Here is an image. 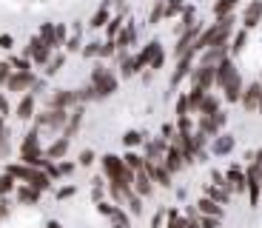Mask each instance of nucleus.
<instances>
[{
	"label": "nucleus",
	"instance_id": "nucleus-9",
	"mask_svg": "<svg viewBox=\"0 0 262 228\" xmlns=\"http://www.w3.org/2000/svg\"><path fill=\"white\" fill-rule=\"evenodd\" d=\"M34 103H37V97L26 91V94L20 97V103L14 106V117L17 120H32L34 117Z\"/></svg>",
	"mask_w": 262,
	"mask_h": 228
},
{
	"label": "nucleus",
	"instance_id": "nucleus-40",
	"mask_svg": "<svg viewBox=\"0 0 262 228\" xmlns=\"http://www.w3.org/2000/svg\"><path fill=\"white\" fill-rule=\"evenodd\" d=\"M63 43H66V26L57 23V26H54V49H60Z\"/></svg>",
	"mask_w": 262,
	"mask_h": 228
},
{
	"label": "nucleus",
	"instance_id": "nucleus-2",
	"mask_svg": "<svg viewBox=\"0 0 262 228\" xmlns=\"http://www.w3.org/2000/svg\"><path fill=\"white\" fill-rule=\"evenodd\" d=\"M89 83H92L94 91H97V100H100V97H108V94H114V91H117V77H114L112 69H105L103 63L94 66L92 80H89Z\"/></svg>",
	"mask_w": 262,
	"mask_h": 228
},
{
	"label": "nucleus",
	"instance_id": "nucleus-32",
	"mask_svg": "<svg viewBox=\"0 0 262 228\" xmlns=\"http://www.w3.org/2000/svg\"><path fill=\"white\" fill-rule=\"evenodd\" d=\"M63 63H66V54H54V57L46 63V74H49V77H52V74H57L60 69H63Z\"/></svg>",
	"mask_w": 262,
	"mask_h": 228
},
{
	"label": "nucleus",
	"instance_id": "nucleus-8",
	"mask_svg": "<svg viewBox=\"0 0 262 228\" xmlns=\"http://www.w3.org/2000/svg\"><path fill=\"white\" fill-rule=\"evenodd\" d=\"M211 86H214V66H200V69H194V89L208 91Z\"/></svg>",
	"mask_w": 262,
	"mask_h": 228
},
{
	"label": "nucleus",
	"instance_id": "nucleus-29",
	"mask_svg": "<svg viewBox=\"0 0 262 228\" xmlns=\"http://www.w3.org/2000/svg\"><path fill=\"white\" fill-rule=\"evenodd\" d=\"M49 60H52V49H49V46H40L37 52L32 54V63L34 66H46Z\"/></svg>",
	"mask_w": 262,
	"mask_h": 228
},
{
	"label": "nucleus",
	"instance_id": "nucleus-22",
	"mask_svg": "<svg viewBox=\"0 0 262 228\" xmlns=\"http://www.w3.org/2000/svg\"><path fill=\"white\" fill-rule=\"evenodd\" d=\"M225 185H228V189H236V191H243L245 189V177H243V169H231L228 171V180H225Z\"/></svg>",
	"mask_w": 262,
	"mask_h": 228
},
{
	"label": "nucleus",
	"instance_id": "nucleus-50",
	"mask_svg": "<svg viewBox=\"0 0 262 228\" xmlns=\"http://www.w3.org/2000/svg\"><path fill=\"white\" fill-rule=\"evenodd\" d=\"M177 129L180 131H191V117L185 114V117H177Z\"/></svg>",
	"mask_w": 262,
	"mask_h": 228
},
{
	"label": "nucleus",
	"instance_id": "nucleus-13",
	"mask_svg": "<svg viewBox=\"0 0 262 228\" xmlns=\"http://www.w3.org/2000/svg\"><path fill=\"white\" fill-rule=\"evenodd\" d=\"M131 191H137V197H148L151 191H154V182L148 180V174H145L143 169L134 174V182H131Z\"/></svg>",
	"mask_w": 262,
	"mask_h": 228
},
{
	"label": "nucleus",
	"instance_id": "nucleus-19",
	"mask_svg": "<svg viewBox=\"0 0 262 228\" xmlns=\"http://www.w3.org/2000/svg\"><path fill=\"white\" fill-rule=\"evenodd\" d=\"M200 114H203V117H211V114H216V111H220V100L214 97V94H205L203 100H200Z\"/></svg>",
	"mask_w": 262,
	"mask_h": 228
},
{
	"label": "nucleus",
	"instance_id": "nucleus-43",
	"mask_svg": "<svg viewBox=\"0 0 262 228\" xmlns=\"http://www.w3.org/2000/svg\"><path fill=\"white\" fill-rule=\"evenodd\" d=\"M128 209L134 211V214H143V197L131 194V197H128Z\"/></svg>",
	"mask_w": 262,
	"mask_h": 228
},
{
	"label": "nucleus",
	"instance_id": "nucleus-24",
	"mask_svg": "<svg viewBox=\"0 0 262 228\" xmlns=\"http://www.w3.org/2000/svg\"><path fill=\"white\" fill-rule=\"evenodd\" d=\"M123 165L131 171V174H137V171L143 169V157H140V154H134V151H128V154L123 157Z\"/></svg>",
	"mask_w": 262,
	"mask_h": 228
},
{
	"label": "nucleus",
	"instance_id": "nucleus-28",
	"mask_svg": "<svg viewBox=\"0 0 262 228\" xmlns=\"http://www.w3.org/2000/svg\"><path fill=\"white\" fill-rule=\"evenodd\" d=\"M140 69H143V66H140L134 57H125V60H123V69H120V74H123V77H134Z\"/></svg>",
	"mask_w": 262,
	"mask_h": 228
},
{
	"label": "nucleus",
	"instance_id": "nucleus-31",
	"mask_svg": "<svg viewBox=\"0 0 262 228\" xmlns=\"http://www.w3.org/2000/svg\"><path fill=\"white\" fill-rule=\"evenodd\" d=\"M123 23H125L123 17H112L108 23H105V34H108V40H114V37H117V34H120V29H123Z\"/></svg>",
	"mask_w": 262,
	"mask_h": 228
},
{
	"label": "nucleus",
	"instance_id": "nucleus-46",
	"mask_svg": "<svg viewBox=\"0 0 262 228\" xmlns=\"http://www.w3.org/2000/svg\"><path fill=\"white\" fill-rule=\"evenodd\" d=\"M9 111H12V106H9V97H6V91H0V117H6Z\"/></svg>",
	"mask_w": 262,
	"mask_h": 228
},
{
	"label": "nucleus",
	"instance_id": "nucleus-55",
	"mask_svg": "<svg viewBox=\"0 0 262 228\" xmlns=\"http://www.w3.org/2000/svg\"><path fill=\"white\" fill-rule=\"evenodd\" d=\"M46 228H63V225H60L57 220H49V222H46Z\"/></svg>",
	"mask_w": 262,
	"mask_h": 228
},
{
	"label": "nucleus",
	"instance_id": "nucleus-59",
	"mask_svg": "<svg viewBox=\"0 0 262 228\" xmlns=\"http://www.w3.org/2000/svg\"><path fill=\"white\" fill-rule=\"evenodd\" d=\"M259 83H262V80H259Z\"/></svg>",
	"mask_w": 262,
	"mask_h": 228
},
{
	"label": "nucleus",
	"instance_id": "nucleus-58",
	"mask_svg": "<svg viewBox=\"0 0 262 228\" xmlns=\"http://www.w3.org/2000/svg\"><path fill=\"white\" fill-rule=\"evenodd\" d=\"M259 185H262V182H259Z\"/></svg>",
	"mask_w": 262,
	"mask_h": 228
},
{
	"label": "nucleus",
	"instance_id": "nucleus-5",
	"mask_svg": "<svg viewBox=\"0 0 262 228\" xmlns=\"http://www.w3.org/2000/svg\"><path fill=\"white\" fill-rule=\"evenodd\" d=\"M234 77H236V66H234V60H231V57L220 60V63L214 66V83L216 86H223V89H225Z\"/></svg>",
	"mask_w": 262,
	"mask_h": 228
},
{
	"label": "nucleus",
	"instance_id": "nucleus-4",
	"mask_svg": "<svg viewBox=\"0 0 262 228\" xmlns=\"http://www.w3.org/2000/svg\"><path fill=\"white\" fill-rule=\"evenodd\" d=\"M77 106V97H74V91L72 89H54L52 91V97H49V109H74Z\"/></svg>",
	"mask_w": 262,
	"mask_h": 228
},
{
	"label": "nucleus",
	"instance_id": "nucleus-18",
	"mask_svg": "<svg viewBox=\"0 0 262 228\" xmlns=\"http://www.w3.org/2000/svg\"><path fill=\"white\" fill-rule=\"evenodd\" d=\"M196 211H200L203 217H216V220L223 217V209H220L214 200H208V197H203V200L196 202Z\"/></svg>",
	"mask_w": 262,
	"mask_h": 228
},
{
	"label": "nucleus",
	"instance_id": "nucleus-45",
	"mask_svg": "<svg viewBox=\"0 0 262 228\" xmlns=\"http://www.w3.org/2000/svg\"><path fill=\"white\" fill-rule=\"evenodd\" d=\"M80 52H83V57H97V54H100V43H89V46H83Z\"/></svg>",
	"mask_w": 262,
	"mask_h": 228
},
{
	"label": "nucleus",
	"instance_id": "nucleus-20",
	"mask_svg": "<svg viewBox=\"0 0 262 228\" xmlns=\"http://www.w3.org/2000/svg\"><path fill=\"white\" fill-rule=\"evenodd\" d=\"M239 97H243V77L236 74V77L225 86V100H228V103H236Z\"/></svg>",
	"mask_w": 262,
	"mask_h": 228
},
{
	"label": "nucleus",
	"instance_id": "nucleus-56",
	"mask_svg": "<svg viewBox=\"0 0 262 228\" xmlns=\"http://www.w3.org/2000/svg\"><path fill=\"white\" fill-rule=\"evenodd\" d=\"M256 109H259V114H262V97H259V106H256Z\"/></svg>",
	"mask_w": 262,
	"mask_h": 228
},
{
	"label": "nucleus",
	"instance_id": "nucleus-16",
	"mask_svg": "<svg viewBox=\"0 0 262 228\" xmlns=\"http://www.w3.org/2000/svg\"><path fill=\"white\" fill-rule=\"evenodd\" d=\"M14 194H17V200L23 202V205H34V202L40 200V191H34L32 185H23V182L14 189Z\"/></svg>",
	"mask_w": 262,
	"mask_h": 228
},
{
	"label": "nucleus",
	"instance_id": "nucleus-51",
	"mask_svg": "<svg viewBox=\"0 0 262 228\" xmlns=\"http://www.w3.org/2000/svg\"><path fill=\"white\" fill-rule=\"evenodd\" d=\"M185 111H188V103H185V94L177 100V117H185Z\"/></svg>",
	"mask_w": 262,
	"mask_h": 228
},
{
	"label": "nucleus",
	"instance_id": "nucleus-47",
	"mask_svg": "<svg viewBox=\"0 0 262 228\" xmlns=\"http://www.w3.org/2000/svg\"><path fill=\"white\" fill-rule=\"evenodd\" d=\"M0 49H6V52H12V49H14V37H12V34H0Z\"/></svg>",
	"mask_w": 262,
	"mask_h": 228
},
{
	"label": "nucleus",
	"instance_id": "nucleus-34",
	"mask_svg": "<svg viewBox=\"0 0 262 228\" xmlns=\"http://www.w3.org/2000/svg\"><path fill=\"white\" fill-rule=\"evenodd\" d=\"M108 9H97V12H94V17H92V23H89V26H94V29H100V26H105V23H108Z\"/></svg>",
	"mask_w": 262,
	"mask_h": 228
},
{
	"label": "nucleus",
	"instance_id": "nucleus-27",
	"mask_svg": "<svg viewBox=\"0 0 262 228\" xmlns=\"http://www.w3.org/2000/svg\"><path fill=\"white\" fill-rule=\"evenodd\" d=\"M9 66H12V72H32V60L26 57H17V54H12V57L6 60Z\"/></svg>",
	"mask_w": 262,
	"mask_h": 228
},
{
	"label": "nucleus",
	"instance_id": "nucleus-11",
	"mask_svg": "<svg viewBox=\"0 0 262 228\" xmlns=\"http://www.w3.org/2000/svg\"><path fill=\"white\" fill-rule=\"evenodd\" d=\"M262 20V0H254L248 9H245V17H243V29L248 32V29H256Z\"/></svg>",
	"mask_w": 262,
	"mask_h": 228
},
{
	"label": "nucleus",
	"instance_id": "nucleus-53",
	"mask_svg": "<svg viewBox=\"0 0 262 228\" xmlns=\"http://www.w3.org/2000/svg\"><path fill=\"white\" fill-rule=\"evenodd\" d=\"M72 194H74V185H69V189H60V191H57L60 200H66V197H72Z\"/></svg>",
	"mask_w": 262,
	"mask_h": 228
},
{
	"label": "nucleus",
	"instance_id": "nucleus-42",
	"mask_svg": "<svg viewBox=\"0 0 262 228\" xmlns=\"http://www.w3.org/2000/svg\"><path fill=\"white\" fill-rule=\"evenodd\" d=\"M9 77H12V66H9L6 60H0V86H6Z\"/></svg>",
	"mask_w": 262,
	"mask_h": 228
},
{
	"label": "nucleus",
	"instance_id": "nucleus-23",
	"mask_svg": "<svg viewBox=\"0 0 262 228\" xmlns=\"http://www.w3.org/2000/svg\"><path fill=\"white\" fill-rule=\"evenodd\" d=\"M157 49H160V43H157V40H151V43H145V49H143V52H140L134 60H137L140 66H148V60L154 57V52H157Z\"/></svg>",
	"mask_w": 262,
	"mask_h": 228
},
{
	"label": "nucleus",
	"instance_id": "nucleus-37",
	"mask_svg": "<svg viewBox=\"0 0 262 228\" xmlns=\"http://www.w3.org/2000/svg\"><path fill=\"white\" fill-rule=\"evenodd\" d=\"M123 143L128 146V149H134V146L143 143V134H140V131H125V134H123Z\"/></svg>",
	"mask_w": 262,
	"mask_h": 228
},
{
	"label": "nucleus",
	"instance_id": "nucleus-36",
	"mask_svg": "<svg viewBox=\"0 0 262 228\" xmlns=\"http://www.w3.org/2000/svg\"><path fill=\"white\" fill-rule=\"evenodd\" d=\"M163 9H165V0H157V3H154V9H151V17H148L151 26H157L160 20H163Z\"/></svg>",
	"mask_w": 262,
	"mask_h": 228
},
{
	"label": "nucleus",
	"instance_id": "nucleus-41",
	"mask_svg": "<svg viewBox=\"0 0 262 228\" xmlns=\"http://www.w3.org/2000/svg\"><path fill=\"white\" fill-rule=\"evenodd\" d=\"M245 40H248V32H236V37H234V46H231V49H234V52H243L245 49Z\"/></svg>",
	"mask_w": 262,
	"mask_h": 228
},
{
	"label": "nucleus",
	"instance_id": "nucleus-26",
	"mask_svg": "<svg viewBox=\"0 0 262 228\" xmlns=\"http://www.w3.org/2000/svg\"><path fill=\"white\" fill-rule=\"evenodd\" d=\"M14 189H17V180H14V177H9V174H0V200H3V197H9Z\"/></svg>",
	"mask_w": 262,
	"mask_h": 228
},
{
	"label": "nucleus",
	"instance_id": "nucleus-1",
	"mask_svg": "<svg viewBox=\"0 0 262 228\" xmlns=\"http://www.w3.org/2000/svg\"><path fill=\"white\" fill-rule=\"evenodd\" d=\"M40 131L32 129L26 137H23V143H20V163L29 165V169H43L49 163L46 157H43V149H40V140H37Z\"/></svg>",
	"mask_w": 262,
	"mask_h": 228
},
{
	"label": "nucleus",
	"instance_id": "nucleus-30",
	"mask_svg": "<svg viewBox=\"0 0 262 228\" xmlns=\"http://www.w3.org/2000/svg\"><path fill=\"white\" fill-rule=\"evenodd\" d=\"M236 3H239V0H216V3H214V14H216V17H225Z\"/></svg>",
	"mask_w": 262,
	"mask_h": 228
},
{
	"label": "nucleus",
	"instance_id": "nucleus-12",
	"mask_svg": "<svg viewBox=\"0 0 262 228\" xmlns=\"http://www.w3.org/2000/svg\"><path fill=\"white\" fill-rule=\"evenodd\" d=\"M259 97H262V83H251L248 89L243 91V97H239V103L245 106V109H256L259 106Z\"/></svg>",
	"mask_w": 262,
	"mask_h": 228
},
{
	"label": "nucleus",
	"instance_id": "nucleus-54",
	"mask_svg": "<svg viewBox=\"0 0 262 228\" xmlns=\"http://www.w3.org/2000/svg\"><path fill=\"white\" fill-rule=\"evenodd\" d=\"M160 225H163V214L157 211V214L151 217V228H160Z\"/></svg>",
	"mask_w": 262,
	"mask_h": 228
},
{
	"label": "nucleus",
	"instance_id": "nucleus-17",
	"mask_svg": "<svg viewBox=\"0 0 262 228\" xmlns=\"http://www.w3.org/2000/svg\"><path fill=\"white\" fill-rule=\"evenodd\" d=\"M66 151H69V140H66V137H60V140H54V143L49 146L43 157H46L49 163H52V160H60V157H63Z\"/></svg>",
	"mask_w": 262,
	"mask_h": 228
},
{
	"label": "nucleus",
	"instance_id": "nucleus-49",
	"mask_svg": "<svg viewBox=\"0 0 262 228\" xmlns=\"http://www.w3.org/2000/svg\"><path fill=\"white\" fill-rule=\"evenodd\" d=\"M200 228H220V220H216V217H203V220H200Z\"/></svg>",
	"mask_w": 262,
	"mask_h": 228
},
{
	"label": "nucleus",
	"instance_id": "nucleus-38",
	"mask_svg": "<svg viewBox=\"0 0 262 228\" xmlns=\"http://www.w3.org/2000/svg\"><path fill=\"white\" fill-rule=\"evenodd\" d=\"M163 63H165V52H163V46H160L157 52H154V57L148 60V69H151V72H157V69H160Z\"/></svg>",
	"mask_w": 262,
	"mask_h": 228
},
{
	"label": "nucleus",
	"instance_id": "nucleus-6",
	"mask_svg": "<svg viewBox=\"0 0 262 228\" xmlns=\"http://www.w3.org/2000/svg\"><path fill=\"white\" fill-rule=\"evenodd\" d=\"M228 123V114L225 111H216V114H211V117H200V134H216V131L223 129V126Z\"/></svg>",
	"mask_w": 262,
	"mask_h": 228
},
{
	"label": "nucleus",
	"instance_id": "nucleus-25",
	"mask_svg": "<svg viewBox=\"0 0 262 228\" xmlns=\"http://www.w3.org/2000/svg\"><path fill=\"white\" fill-rule=\"evenodd\" d=\"M37 37L43 40V46H49V49H54V23H43L37 32Z\"/></svg>",
	"mask_w": 262,
	"mask_h": 228
},
{
	"label": "nucleus",
	"instance_id": "nucleus-57",
	"mask_svg": "<svg viewBox=\"0 0 262 228\" xmlns=\"http://www.w3.org/2000/svg\"><path fill=\"white\" fill-rule=\"evenodd\" d=\"M117 228H123V225H117Z\"/></svg>",
	"mask_w": 262,
	"mask_h": 228
},
{
	"label": "nucleus",
	"instance_id": "nucleus-15",
	"mask_svg": "<svg viewBox=\"0 0 262 228\" xmlns=\"http://www.w3.org/2000/svg\"><path fill=\"white\" fill-rule=\"evenodd\" d=\"M191 63H194V54H185L183 60H177V69H174V74H171V86H177L183 77H188Z\"/></svg>",
	"mask_w": 262,
	"mask_h": 228
},
{
	"label": "nucleus",
	"instance_id": "nucleus-21",
	"mask_svg": "<svg viewBox=\"0 0 262 228\" xmlns=\"http://www.w3.org/2000/svg\"><path fill=\"white\" fill-rule=\"evenodd\" d=\"M74 97H77V103L83 106V103H92V100H97V91H94L92 83H85V86H80V89H74Z\"/></svg>",
	"mask_w": 262,
	"mask_h": 228
},
{
	"label": "nucleus",
	"instance_id": "nucleus-10",
	"mask_svg": "<svg viewBox=\"0 0 262 228\" xmlns=\"http://www.w3.org/2000/svg\"><path fill=\"white\" fill-rule=\"evenodd\" d=\"M23 185H32L34 191H40V194H43V191L52 185V180H49V177L43 174L40 169H29V174H26V180H23Z\"/></svg>",
	"mask_w": 262,
	"mask_h": 228
},
{
	"label": "nucleus",
	"instance_id": "nucleus-3",
	"mask_svg": "<svg viewBox=\"0 0 262 228\" xmlns=\"http://www.w3.org/2000/svg\"><path fill=\"white\" fill-rule=\"evenodd\" d=\"M34 80H37V74H34V72H12V77H9V83H6V91L26 94V91H32Z\"/></svg>",
	"mask_w": 262,
	"mask_h": 228
},
{
	"label": "nucleus",
	"instance_id": "nucleus-52",
	"mask_svg": "<svg viewBox=\"0 0 262 228\" xmlns=\"http://www.w3.org/2000/svg\"><path fill=\"white\" fill-rule=\"evenodd\" d=\"M77 49H80V34H74V37L66 43V52H77Z\"/></svg>",
	"mask_w": 262,
	"mask_h": 228
},
{
	"label": "nucleus",
	"instance_id": "nucleus-14",
	"mask_svg": "<svg viewBox=\"0 0 262 228\" xmlns=\"http://www.w3.org/2000/svg\"><path fill=\"white\" fill-rule=\"evenodd\" d=\"M185 165V160H183V154H180L174 146L171 149H165V163H163V169L168 171V174H174V171H180Z\"/></svg>",
	"mask_w": 262,
	"mask_h": 228
},
{
	"label": "nucleus",
	"instance_id": "nucleus-33",
	"mask_svg": "<svg viewBox=\"0 0 262 228\" xmlns=\"http://www.w3.org/2000/svg\"><path fill=\"white\" fill-rule=\"evenodd\" d=\"M208 200H214L216 205H220V202H228V189H220V185H211V189H208Z\"/></svg>",
	"mask_w": 262,
	"mask_h": 228
},
{
	"label": "nucleus",
	"instance_id": "nucleus-7",
	"mask_svg": "<svg viewBox=\"0 0 262 228\" xmlns=\"http://www.w3.org/2000/svg\"><path fill=\"white\" fill-rule=\"evenodd\" d=\"M134 40H137V29H134V23H123L120 34L114 37V49L125 52V49H131V46H134Z\"/></svg>",
	"mask_w": 262,
	"mask_h": 228
},
{
	"label": "nucleus",
	"instance_id": "nucleus-48",
	"mask_svg": "<svg viewBox=\"0 0 262 228\" xmlns=\"http://www.w3.org/2000/svg\"><path fill=\"white\" fill-rule=\"evenodd\" d=\"M92 163H94V151L92 149L80 151V165H92Z\"/></svg>",
	"mask_w": 262,
	"mask_h": 228
},
{
	"label": "nucleus",
	"instance_id": "nucleus-44",
	"mask_svg": "<svg viewBox=\"0 0 262 228\" xmlns=\"http://www.w3.org/2000/svg\"><path fill=\"white\" fill-rule=\"evenodd\" d=\"M112 54H114V40L100 43V54H97V57H112Z\"/></svg>",
	"mask_w": 262,
	"mask_h": 228
},
{
	"label": "nucleus",
	"instance_id": "nucleus-35",
	"mask_svg": "<svg viewBox=\"0 0 262 228\" xmlns=\"http://www.w3.org/2000/svg\"><path fill=\"white\" fill-rule=\"evenodd\" d=\"M183 12V0H165V9H163V17H174V14Z\"/></svg>",
	"mask_w": 262,
	"mask_h": 228
},
{
	"label": "nucleus",
	"instance_id": "nucleus-39",
	"mask_svg": "<svg viewBox=\"0 0 262 228\" xmlns=\"http://www.w3.org/2000/svg\"><path fill=\"white\" fill-rule=\"evenodd\" d=\"M231 149H234V137L225 134L223 140H216V154H228Z\"/></svg>",
	"mask_w": 262,
	"mask_h": 228
}]
</instances>
